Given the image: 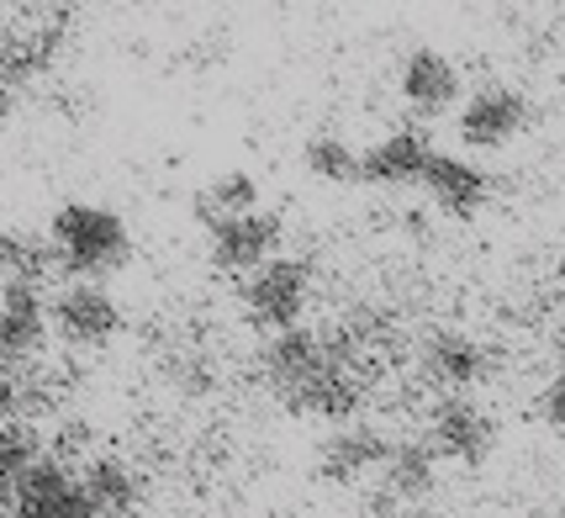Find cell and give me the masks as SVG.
I'll return each instance as SVG.
<instances>
[{"mask_svg": "<svg viewBox=\"0 0 565 518\" xmlns=\"http://www.w3.org/2000/svg\"><path fill=\"white\" fill-rule=\"evenodd\" d=\"M49 244L53 265L70 281H90V286H106V275H117L132 260V233L122 212L100 201H64L49 218Z\"/></svg>", "mask_w": 565, "mask_h": 518, "instance_id": "1", "label": "cell"}, {"mask_svg": "<svg viewBox=\"0 0 565 518\" xmlns=\"http://www.w3.org/2000/svg\"><path fill=\"white\" fill-rule=\"evenodd\" d=\"M238 302H244V318L254 323L265 339L291 334V328H301L307 307H312V265L296 260V254H280L270 265H259L254 275H244Z\"/></svg>", "mask_w": 565, "mask_h": 518, "instance_id": "2", "label": "cell"}, {"mask_svg": "<svg viewBox=\"0 0 565 518\" xmlns=\"http://www.w3.org/2000/svg\"><path fill=\"white\" fill-rule=\"evenodd\" d=\"M418 376L439 397H470L497 376V349L466 328H434L418 345Z\"/></svg>", "mask_w": 565, "mask_h": 518, "instance_id": "3", "label": "cell"}, {"mask_svg": "<svg viewBox=\"0 0 565 518\" xmlns=\"http://www.w3.org/2000/svg\"><path fill=\"white\" fill-rule=\"evenodd\" d=\"M328 339H333V328H328ZM280 408L296 413V419H322V423H333V429L354 423L360 408H365V360H354V355L333 339V360H328L307 387H296Z\"/></svg>", "mask_w": 565, "mask_h": 518, "instance_id": "4", "label": "cell"}, {"mask_svg": "<svg viewBox=\"0 0 565 518\" xmlns=\"http://www.w3.org/2000/svg\"><path fill=\"white\" fill-rule=\"evenodd\" d=\"M49 323H53V334H58L70 349H106L127 328V313H122V302L106 292V286L70 281L64 292H53Z\"/></svg>", "mask_w": 565, "mask_h": 518, "instance_id": "5", "label": "cell"}, {"mask_svg": "<svg viewBox=\"0 0 565 518\" xmlns=\"http://www.w3.org/2000/svg\"><path fill=\"white\" fill-rule=\"evenodd\" d=\"M280 244H286V222H280V212H265V207L206 228V260L222 275H254L259 265L280 260Z\"/></svg>", "mask_w": 565, "mask_h": 518, "instance_id": "6", "label": "cell"}, {"mask_svg": "<svg viewBox=\"0 0 565 518\" xmlns=\"http://www.w3.org/2000/svg\"><path fill=\"white\" fill-rule=\"evenodd\" d=\"M439 461L455 466H487V455L497 450V419L476 402V397H434L428 408V434Z\"/></svg>", "mask_w": 565, "mask_h": 518, "instance_id": "7", "label": "cell"}, {"mask_svg": "<svg viewBox=\"0 0 565 518\" xmlns=\"http://www.w3.org/2000/svg\"><path fill=\"white\" fill-rule=\"evenodd\" d=\"M333 360V339L318 334V328H291V334H275V339H259L254 349V376H259V387L275 397V402H286L296 387H307L322 366Z\"/></svg>", "mask_w": 565, "mask_h": 518, "instance_id": "8", "label": "cell"}, {"mask_svg": "<svg viewBox=\"0 0 565 518\" xmlns=\"http://www.w3.org/2000/svg\"><path fill=\"white\" fill-rule=\"evenodd\" d=\"M523 127H529V96L513 91V85H481V91L466 96L460 112H455V133H460V144L476 148V154L508 148Z\"/></svg>", "mask_w": 565, "mask_h": 518, "instance_id": "9", "label": "cell"}, {"mask_svg": "<svg viewBox=\"0 0 565 518\" xmlns=\"http://www.w3.org/2000/svg\"><path fill=\"white\" fill-rule=\"evenodd\" d=\"M392 444L396 440L381 429V423L354 419V423H344V429H333V434L318 444V466L312 471H318L328 487H360L365 476H381Z\"/></svg>", "mask_w": 565, "mask_h": 518, "instance_id": "10", "label": "cell"}, {"mask_svg": "<svg viewBox=\"0 0 565 518\" xmlns=\"http://www.w3.org/2000/svg\"><path fill=\"white\" fill-rule=\"evenodd\" d=\"M396 91L418 117H444V112L460 106L466 80H460V64L444 49H413L396 64Z\"/></svg>", "mask_w": 565, "mask_h": 518, "instance_id": "11", "label": "cell"}, {"mask_svg": "<svg viewBox=\"0 0 565 518\" xmlns=\"http://www.w3.org/2000/svg\"><path fill=\"white\" fill-rule=\"evenodd\" d=\"M53 323H49V302L32 292V286H0V370L32 366L43 345H49Z\"/></svg>", "mask_w": 565, "mask_h": 518, "instance_id": "12", "label": "cell"}, {"mask_svg": "<svg viewBox=\"0 0 565 518\" xmlns=\"http://www.w3.org/2000/svg\"><path fill=\"white\" fill-rule=\"evenodd\" d=\"M439 148L423 138L418 127H396L386 138H375L370 148H360V180L365 186H381V191H407V186H423V175L434 165Z\"/></svg>", "mask_w": 565, "mask_h": 518, "instance_id": "13", "label": "cell"}, {"mask_svg": "<svg viewBox=\"0 0 565 518\" xmlns=\"http://www.w3.org/2000/svg\"><path fill=\"white\" fill-rule=\"evenodd\" d=\"M11 514L17 518H100L90 493H85V482H79V471H70L64 461H53V455L22 482Z\"/></svg>", "mask_w": 565, "mask_h": 518, "instance_id": "14", "label": "cell"}, {"mask_svg": "<svg viewBox=\"0 0 565 518\" xmlns=\"http://www.w3.org/2000/svg\"><path fill=\"white\" fill-rule=\"evenodd\" d=\"M423 197L439 207L444 218H476L492 201V175L470 165L466 154H434V165L423 175Z\"/></svg>", "mask_w": 565, "mask_h": 518, "instance_id": "15", "label": "cell"}, {"mask_svg": "<svg viewBox=\"0 0 565 518\" xmlns=\"http://www.w3.org/2000/svg\"><path fill=\"white\" fill-rule=\"evenodd\" d=\"M439 487V455L428 440H396L386 466H381V497L402 503V508H418L428 503Z\"/></svg>", "mask_w": 565, "mask_h": 518, "instance_id": "16", "label": "cell"}, {"mask_svg": "<svg viewBox=\"0 0 565 518\" xmlns=\"http://www.w3.org/2000/svg\"><path fill=\"white\" fill-rule=\"evenodd\" d=\"M79 482H85L100 518H138V508H143V476L122 455H90Z\"/></svg>", "mask_w": 565, "mask_h": 518, "instance_id": "17", "label": "cell"}, {"mask_svg": "<svg viewBox=\"0 0 565 518\" xmlns=\"http://www.w3.org/2000/svg\"><path fill=\"white\" fill-rule=\"evenodd\" d=\"M49 455L53 450H49V440H43L38 423L17 419V423L0 429V508H6V514H11V503H17V493H22V482L43 466Z\"/></svg>", "mask_w": 565, "mask_h": 518, "instance_id": "18", "label": "cell"}, {"mask_svg": "<svg viewBox=\"0 0 565 518\" xmlns=\"http://www.w3.org/2000/svg\"><path fill=\"white\" fill-rule=\"evenodd\" d=\"M53 265V244L49 233H32V228H0V286H43Z\"/></svg>", "mask_w": 565, "mask_h": 518, "instance_id": "19", "label": "cell"}, {"mask_svg": "<svg viewBox=\"0 0 565 518\" xmlns=\"http://www.w3.org/2000/svg\"><path fill=\"white\" fill-rule=\"evenodd\" d=\"M201 222H227V218H244V212H259V180L248 170H217L196 197Z\"/></svg>", "mask_w": 565, "mask_h": 518, "instance_id": "20", "label": "cell"}, {"mask_svg": "<svg viewBox=\"0 0 565 518\" xmlns=\"http://www.w3.org/2000/svg\"><path fill=\"white\" fill-rule=\"evenodd\" d=\"M301 165H307V175H318V180L349 186V180H360V148L349 144V138H339V133H312L301 144Z\"/></svg>", "mask_w": 565, "mask_h": 518, "instance_id": "21", "label": "cell"}, {"mask_svg": "<svg viewBox=\"0 0 565 518\" xmlns=\"http://www.w3.org/2000/svg\"><path fill=\"white\" fill-rule=\"evenodd\" d=\"M164 381L180 397H206L217 387V366H212L206 349H174L170 360H164Z\"/></svg>", "mask_w": 565, "mask_h": 518, "instance_id": "22", "label": "cell"}, {"mask_svg": "<svg viewBox=\"0 0 565 518\" xmlns=\"http://www.w3.org/2000/svg\"><path fill=\"white\" fill-rule=\"evenodd\" d=\"M540 419H544V429H550V434H561V440H565V370L544 381V392H540Z\"/></svg>", "mask_w": 565, "mask_h": 518, "instance_id": "23", "label": "cell"}, {"mask_svg": "<svg viewBox=\"0 0 565 518\" xmlns=\"http://www.w3.org/2000/svg\"><path fill=\"white\" fill-rule=\"evenodd\" d=\"M22 413H26V376L0 370V429H6V423H17Z\"/></svg>", "mask_w": 565, "mask_h": 518, "instance_id": "24", "label": "cell"}, {"mask_svg": "<svg viewBox=\"0 0 565 518\" xmlns=\"http://www.w3.org/2000/svg\"><path fill=\"white\" fill-rule=\"evenodd\" d=\"M365 518H423V514H418V508H402V503H386V497L375 493V503H370Z\"/></svg>", "mask_w": 565, "mask_h": 518, "instance_id": "25", "label": "cell"}, {"mask_svg": "<svg viewBox=\"0 0 565 518\" xmlns=\"http://www.w3.org/2000/svg\"><path fill=\"white\" fill-rule=\"evenodd\" d=\"M11 112H17V96H11V85L0 80V127L11 123Z\"/></svg>", "mask_w": 565, "mask_h": 518, "instance_id": "26", "label": "cell"}, {"mask_svg": "<svg viewBox=\"0 0 565 518\" xmlns=\"http://www.w3.org/2000/svg\"><path fill=\"white\" fill-rule=\"evenodd\" d=\"M555 349H561V360H565V328H561V334H555Z\"/></svg>", "mask_w": 565, "mask_h": 518, "instance_id": "27", "label": "cell"}, {"mask_svg": "<svg viewBox=\"0 0 565 518\" xmlns=\"http://www.w3.org/2000/svg\"><path fill=\"white\" fill-rule=\"evenodd\" d=\"M550 518H565V514H550Z\"/></svg>", "mask_w": 565, "mask_h": 518, "instance_id": "28", "label": "cell"}]
</instances>
